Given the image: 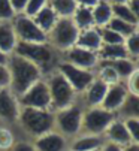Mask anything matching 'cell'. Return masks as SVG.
<instances>
[{"instance_id":"cell-1","label":"cell","mask_w":139,"mask_h":151,"mask_svg":"<svg viewBox=\"0 0 139 151\" xmlns=\"http://www.w3.org/2000/svg\"><path fill=\"white\" fill-rule=\"evenodd\" d=\"M6 68L9 72V90L17 99L24 94L35 82L42 79V70L36 64L15 52L8 55Z\"/></svg>"},{"instance_id":"cell-2","label":"cell","mask_w":139,"mask_h":151,"mask_svg":"<svg viewBox=\"0 0 139 151\" xmlns=\"http://www.w3.org/2000/svg\"><path fill=\"white\" fill-rule=\"evenodd\" d=\"M18 120L24 130L32 136H42L51 132L54 126V114L48 109H37V108H19Z\"/></svg>"},{"instance_id":"cell-3","label":"cell","mask_w":139,"mask_h":151,"mask_svg":"<svg viewBox=\"0 0 139 151\" xmlns=\"http://www.w3.org/2000/svg\"><path fill=\"white\" fill-rule=\"evenodd\" d=\"M14 52L27 58V60H30L32 63H35L36 66L42 70V73L51 68L53 58H54L51 47L46 45V44H33V42L17 40Z\"/></svg>"},{"instance_id":"cell-4","label":"cell","mask_w":139,"mask_h":151,"mask_svg":"<svg viewBox=\"0 0 139 151\" xmlns=\"http://www.w3.org/2000/svg\"><path fill=\"white\" fill-rule=\"evenodd\" d=\"M114 112L103 109L102 106H93L82 114L81 130L84 135H102L114 120Z\"/></svg>"},{"instance_id":"cell-5","label":"cell","mask_w":139,"mask_h":151,"mask_svg":"<svg viewBox=\"0 0 139 151\" xmlns=\"http://www.w3.org/2000/svg\"><path fill=\"white\" fill-rule=\"evenodd\" d=\"M79 36V29L75 26L73 19L61 18L57 19V23L51 29V42L58 50L67 51L76 45V40Z\"/></svg>"},{"instance_id":"cell-6","label":"cell","mask_w":139,"mask_h":151,"mask_svg":"<svg viewBox=\"0 0 139 151\" xmlns=\"http://www.w3.org/2000/svg\"><path fill=\"white\" fill-rule=\"evenodd\" d=\"M46 84H48L50 94H51V105L54 108L63 109V108L73 105L76 93L72 88V85L66 81V78L60 72L54 73Z\"/></svg>"},{"instance_id":"cell-7","label":"cell","mask_w":139,"mask_h":151,"mask_svg":"<svg viewBox=\"0 0 139 151\" xmlns=\"http://www.w3.org/2000/svg\"><path fill=\"white\" fill-rule=\"evenodd\" d=\"M82 111L76 105H71L63 109H58L54 114V126H57L58 133L63 136H75L81 132V123H82Z\"/></svg>"},{"instance_id":"cell-8","label":"cell","mask_w":139,"mask_h":151,"mask_svg":"<svg viewBox=\"0 0 139 151\" xmlns=\"http://www.w3.org/2000/svg\"><path fill=\"white\" fill-rule=\"evenodd\" d=\"M12 27H14L17 40L33 42V44H46V40H48L46 33L35 23L32 17H27V15L17 17Z\"/></svg>"},{"instance_id":"cell-9","label":"cell","mask_w":139,"mask_h":151,"mask_svg":"<svg viewBox=\"0 0 139 151\" xmlns=\"http://www.w3.org/2000/svg\"><path fill=\"white\" fill-rule=\"evenodd\" d=\"M18 103L22 108H37V109H50L51 106V94L48 84L39 79L32 87L18 97Z\"/></svg>"},{"instance_id":"cell-10","label":"cell","mask_w":139,"mask_h":151,"mask_svg":"<svg viewBox=\"0 0 139 151\" xmlns=\"http://www.w3.org/2000/svg\"><path fill=\"white\" fill-rule=\"evenodd\" d=\"M58 72L72 85L75 93L85 91L87 87L93 82V79H94V75H93L91 70L78 68V66H75V64L69 63V61H63V63L58 64Z\"/></svg>"},{"instance_id":"cell-11","label":"cell","mask_w":139,"mask_h":151,"mask_svg":"<svg viewBox=\"0 0 139 151\" xmlns=\"http://www.w3.org/2000/svg\"><path fill=\"white\" fill-rule=\"evenodd\" d=\"M19 103L17 96L6 88H0V120H5L9 123H14L18 120L19 115Z\"/></svg>"},{"instance_id":"cell-12","label":"cell","mask_w":139,"mask_h":151,"mask_svg":"<svg viewBox=\"0 0 139 151\" xmlns=\"http://www.w3.org/2000/svg\"><path fill=\"white\" fill-rule=\"evenodd\" d=\"M129 97V91L126 88V85L117 82V84H112L108 87V91L105 94V99L102 102V108L106 111H111V112H115L123 108V105L126 103Z\"/></svg>"},{"instance_id":"cell-13","label":"cell","mask_w":139,"mask_h":151,"mask_svg":"<svg viewBox=\"0 0 139 151\" xmlns=\"http://www.w3.org/2000/svg\"><path fill=\"white\" fill-rule=\"evenodd\" d=\"M33 145L36 151H66L67 150L66 136L53 130L42 136H37Z\"/></svg>"},{"instance_id":"cell-14","label":"cell","mask_w":139,"mask_h":151,"mask_svg":"<svg viewBox=\"0 0 139 151\" xmlns=\"http://www.w3.org/2000/svg\"><path fill=\"white\" fill-rule=\"evenodd\" d=\"M66 61L75 64L78 68L91 70V68H94L97 63V55L94 54V51H90V50H85V48L75 45L71 50H67V60Z\"/></svg>"},{"instance_id":"cell-15","label":"cell","mask_w":139,"mask_h":151,"mask_svg":"<svg viewBox=\"0 0 139 151\" xmlns=\"http://www.w3.org/2000/svg\"><path fill=\"white\" fill-rule=\"evenodd\" d=\"M109 142L112 144H117L120 147H127L129 144H132L130 139V133L126 127L124 120H112V123L108 126V129L105 130Z\"/></svg>"},{"instance_id":"cell-16","label":"cell","mask_w":139,"mask_h":151,"mask_svg":"<svg viewBox=\"0 0 139 151\" xmlns=\"http://www.w3.org/2000/svg\"><path fill=\"white\" fill-rule=\"evenodd\" d=\"M108 87L109 85L106 82H103L102 79H93V82L87 87L85 90V100L87 103L90 105V108L93 106H100L103 99H105V94L108 91Z\"/></svg>"},{"instance_id":"cell-17","label":"cell","mask_w":139,"mask_h":151,"mask_svg":"<svg viewBox=\"0 0 139 151\" xmlns=\"http://www.w3.org/2000/svg\"><path fill=\"white\" fill-rule=\"evenodd\" d=\"M15 45H17V36L12 24L6 23V21H0V50L6 55H9L14 52Z\"/></svg>"},{"instance_id":"cell-18","label":"cell","mask_w":139,"mask_h":151,"mask_svg":"<svg viewBox=\"0 0 139 151\" xmlns=\"http://www.w3.org/2000/svg\"><path fill=\"white\" fill-rule=\"evenodd\" d=\"M76 47L90 50V51H99V48L102 47V39H100V33L96 29H87V30H81L78 40H76Z\"/></svg>"},{"instance_id":"cell-19","label":"cell","mask_w":139,"mask_h":151,"mask_svg":"<svg viewBox=\"0 0 139 151\" xmlns=\"http://www.w3.org/2000/svg\"><path fill=\"white\" fill-rule=\"evenodd\" d=\"M33 21L46 33V32H51V29L57 23V15H55V12L50 6H45V8H42L35 15V19Z\"/></svg>"},{"instance_id":"cell-20","label":"cell","mask_w":139,"mask_h":151,"mask_svg":"<svg viewBox=\"0 0 139 151\" xmlns=\"http://www.w3.org/2000/svg\"><path fill=\"white\" fill-rule=\"evenodd\" d=\"M102 64L112 68L120 78H129L130 73L136 69L135 63L129 58H117V60H103Z\"/></svg>"},{"instance_id":"cell-21","label":"cell","mask_w":139,"mask_h":151,"mask_svg":"<svg viewBox=\"0 0 139 151\" xmlns=\"http://www.w3.org/2000/svg\"><path fill=\"white\" fill-rule=\"evenodd\" d=\"M103 145L102 139L96 135H82L72 144V151H94Z\"/></svg>"},{"instance_id":"cell-22","label":"cell","mask_w":139,"mask_h":151,"mask_svg":"<svg viewBox=\"0 0 139 151\" xmlns=\"http://www.w3.org/2000/svg\"><path fill=\"white\" fill-rule=\"evenodd\" d=\"M73 23L75 26L81 30H87L91 29V26L94 24V19H93V12L90 8L85 6H78L76 11L73 12Z\"/></svg>"},{"instance_id":"cell-23","label":"cell","mask_w":139,"mask_h":151,"mask_svg":"<svg viewBox=\"0 0 139 151\" xmlns=\"http://www.w3.org/2000/svg\"><path fill=\"white\" fill-rule=\"evenodd\" d=\"M99 55L103 60L129 58V54L126 51L124 44H118V45H105V44H102V47L99 48Z\"/></svg>"},{"instance_id":"cell-24","label":"cell","mask_w":139,"mask_h":151,"mask_svg":"<svg viewBox=\"0 0 139 151\" xmlns=\"http://www.w3.org/2000/svg\"><path fill=\"white\" fill-rule=\"evenodd\" d=\"M50 8L55 12V15H60L61 18H69L76 11L78 3L75 0H51Z\"/></svg>"},{"instance_id":"cell-25","label":"cell","mask_w":139,"mask_h":151,"mask_svg":"<svg viewBox=\"0 0 139 151\" xmlns=\"http://www.w3.org/2000/svg\"><path fill=\"white\" fill-rule=\"evenodd\" d=\"M91 12H93V19H94V24H97V26H108L109 19L112 18L111 5L106 3V2H99Z\"/></svg>"},{"instance_id":"cell-26","label":"cell","mask_w":139,"mask_h":151,"mask_svg":"<svg viewBox=\"0 0 139 151\" xmlns=\"http://www.w3.org/2000/svg\"><path fill=\"white\" fill-rule=\"evenodd\" d=\"M108 29L117 32V33L121 35L124 39H126L127 36H130L133 32H136V26H133V24H130V23H126V21H123V19H120V18H115V17L109 19Z\"/></svg>"},{"instance_id":"cell-27","label":"cell","mask_w":139,"mask_h":151,"mask_svg":"<svg viewBox=\"0 0 139 151\" xmlns=\"http://www.w3.org/2000/svg\"><path fill=\"white\" fill-rule=\"evenodd\" d=\"M111 9H112V14L115 15V18H120V19L126 21V23H130L133 26L138 24L136 18H135V15H133V12H132L129 5H126V3L124 5H112Z\"/></svg>"},{"instance_id":"cell-28","label":"cell","mask_w":139,"mask_h":151,"mask_svg":"<svg viewBox=\"0 0 139 151\" xmlns=\"http://www.w3.org/2000/svg\"><path fill=\"white\" fill-rule=\"evenodd\" d=\"M100 33V39H102V44L105 45H118V44H124V37L121 35H118L117 32H114L108 27H103L99 30Z\"/></svg>"},{"instance_id":"cell-29","label":"cell","mask_w":139,"mask_h":151,"mask_svg":"<svg viewBox=\"0 0 139 151\" xmlns=\"http://www.w3.org/2000/svg\"><path fill=\"white\" fill-rule=\"evenodd\" d=\"M121 111H123L124 115L139 120V96H130L129 94L126 103L121 108Z\"/></svg>"},{"instance_id":"cell-30","label":"cell","mask_w":139,"mask_h":151,"mask_svg":"<svg viewBox=\"0 0 139 151\" xmlns=\"http://www.w3.org/2000/svg\"><path fill=\"white\" fill-rule=\"evenodd\" d=\"M124 47H126L127 54L133 57H139V32L138 30L124 39Z\"/></svg>"},{"instance_id":"cell-31","label":"cell","mask_w":139,"mask_h":151,"mask_svg":"<svg viewBox=\"0 0 139 151\" xmlns=\"http://www.w3.org/2000/svg\"><path fill=\"white\" fill-rule=\"evenodd\" d=\"M99 79H102L108 85L120 82V76L117 75V72H115L112 68H109V66H105V64H102V69H100V73H99Z\"/></svg>"},{"instance_id":"cell-32","label":"cell","mask_w":139,"mask_h":151,"mask_svg":"<svg viewBox=\"0 0 139 151\" xmlns=\"http://www.w3.org/2000/svg\"><path fill=\"white\" fill-rule=\"evenodd\" d=\"M126 127L130 133V139L133 144H139V120L133 118V117H127L124 120Z\"/></svg>"},{"instance_id":"cell-33","label":"cell","mask_w":139,"mask_h":151,"mask_svg":"<svg viewBox=\"0 0 139 151\" xmlns=\"http://www.w3.org/2000/svg\"><path fill=\"white\" fill-rule=\"evenodd\" d=\"M127 91L130 96H139V68H136L127 78Z\"/></svg>"},{"instance_id":"cell-34","label":"cell","mask_w":139,"mask_h":151,"mask_svg":"<svg viewBox=\"0 0 139 151\" xmlns=\"http://www.w3.org/2000/svg\"><path fill=\"white\" fill-rule=\"evenodd\" d=\"M46 5V0H29L26 8H24V15L27 17H35L42 8H45Z\"/></svg>"},{"instance_id":"cell-35","label":"cell","mask_w":139,"mask_h":151,"mask_svg":"<svg viewBox=\"0 0 139 151\" xmlns=\"http://www.w3.org/2000/svg\"><path fill=\"white\" fill-rule=\"evenodd\" d=\"M15 12L11 6V0H0V21L14 18Z\"/></svg>"},{"instance_id":"cell-36","label":"cell","mask_w":139,"mask_h":151,"mask_svg":"<svg viewBox=\"0 0 139 151\" xmlns=\"http://www.w3.org/2000/svg\"><path fill=\"white\" fill-rule=\"evenodd\" d=\"M14 145V138L9 130L6 129H0V150H6Z\"/></svg>"},{"instance_id":"cell-37","label":"cell","mask_w":139,"mask_h":151,"mask_svg":"<svg viewBox=\"0 0 139 151\" xmlns=\"http://www.w3.org/2000/svg\"><path fill=\"white\" fill-rule=\"evenodd\" d=\"M9 87V72L6 64H0V88Z\"/></svg>"},{"instance_id":"cell-38","label":"cell","mask_w":139,"mask_h":151,"mask_svg":"<svg viewBox=\"0 0 139 151\" xmlns=\"http://www.w3.org/2000/svg\"><path fill=\"white\" fill-rule=\"evenodd\" d=\"M11 151H36V148L33 144H29V142H17L12 145Z\"/></svg>"},{"instance_id":"cell-39","label":"cell","mask_w":139,"mask_h":151,"mask_svg":"<svg viewBox=\"0 0 139 151\" xmlns=\"http://www.w3.org/2000/svg\"><path fill=\"white\" fill-rule=\"evenodd\" d=\"M27 2L29 0H11V6H12L14 12H21V11H24Z\"/></svg>"},{"instance_id":"cell-40","label":"cell","mask_w":139,"mask_h":151,"mask_svg":"<svg viewBox=\"0 0 139 151\" xmlns=\"http://www.w3.org/2000/svg\"><path fill=\"white\" fill-rule=\"evenodd\" d=\"M100 151H123V147H120L117 144H112V142H106L100 147Z\"/></svg>"},{"instance_id":"cell-41","label":"cell","mask_w":139,"mask_h":151,"mask_svg":"<svg viewBox=\"0 0 139 151\" xmlns=\"http://www.w3.org/2000/svg\"><path fill=\"white\" fill-rule=\"evenodd\" d=\"M129 6H130V9H132V12L136 18V23L139 24V0H130Z\"/></svg>"},{"instance_id":"cell-42","label":"cell","mask_w":139,"mask_h":151,"mask_svg":"<svg viewBox=\"0 0 139 151\" xmlns=\"http://www.w3.org/2000/svg\"><path fill=\"white\" fill-rule=\"evenodd\" d=\"M75 2L79 3L81 6H85V8H94L99 3V0H75Z\"/></svg>"},{"instance_id":"cell-43","label":"cell","mask_w":139,"mask_h":151,"mask_svg":"<svg viewBox=\"0 0 139 151\" xmlns=\"http://www.w3.org/2000/svg\"><path fill=\"white\" fill-rule=\"evenodd\" d=\"M123 151H139V144H129L127 147H123Z\"/></svg>"},{"instance_id":"cell-44","label":"cell","mask_w":139,"mask_h":151,"mask_svg":"<svg viewBox=\"0 0 139 151\" xmlns=\"http://www.w3.org/2000/svg\"><path fill=\"white\" fill-rule=\"evenodd\" d=\"M6 60H8V55L0 50V64H6Z\"/></svg>"},{"instance_id":"cell-45","label":"cell","mask_w":139,"mask_h":151,"mask_svg":"<svg viewBox=\"0 0 139 151\" xmlns=\"http://www.w3.org/2000/svg\"><path fill=\"white\" fill-rule=\"evenodd\" d=\"M114 2V5H124V3H127L129 0H112Z\"/></svg>"},{"instance_id":"cell-46","label":"cell","mask_w":139,"mask_h":151,"mask_svg":"<svg viewBox=\"0 0 139 151\" xmlns=\"http://www.w3.org/2000/svg\"><path fill=\"white\" fill-rule=\"evenodd\" d=\"M138 68H139V57H138Z\"/></svg>"},{"instance_id":"cell-47","label":"cell","mask_w":139,"mask_h":151,"mask_svg":"<svg viewBox=\"0 0 139 151\" xmlns=\"http://www.w3.org/2000/svg\"><path fill=\"white\" fill-rule=\"evenodd\" d=\"M94 151H100V150H94Z\"/></svg>"},{"instance_id":"cell-48","label":"cell","mask_w":139,"mask_h":151,"mask_svg":"<svg viewBox=\"0 0 139 151\" xmlns=\"http://www.w3.org/2000/svg\"><path fill=\"white\" fill-rule=\"evenodd\" d=\"M0 151H3V150H0Z\"/></svg>"}]
</instances>
